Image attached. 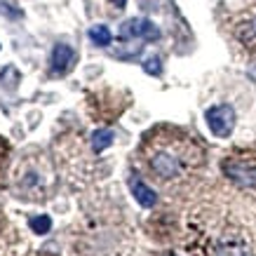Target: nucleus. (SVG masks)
I'll return each instance as SVG.
<instances>
[{"label":"nucleus","mask_w":256,"mask_h":256,"mask_svg":"<svg viewBox=\"0 0 256 256\" xmlns=\"http://www.w3.org/2000/svg\"><path fill=\"white\" fill-rule=\"evenodd\" d=\"M110 2H113V5H116L118 10H122L124 5H127V0H110Z\"/></svg>","instance_id":"obj_12"},{"label":"nucleus","mask_w":256,"mask_h":256,"mask_svg":"<svg viewBox=\"0 0 256 256\" xmlns=\"http://www.w3.org/2000/svg\"><path fill=\"white\" fill-rule=\"evenodd\" d=\"M216 256H252V249L242 235H224L216 244Z\"/></svg>","instance_id":"obj_5"},{"label":"nucleus","mask_w":256,"mask_h":256,"mask_svg":"<svg viewBox=\"0 0 256 256\" xmlns=\"http://www.w3.org/2000/svg\"><path fill=\"white\" fill-rule=\"evenodd\" d=\"M90 40H92L94 45H99V47H108L110 40H113V36H110L108 26L99 24V26H92V28H90Z\"/></svg>","instance_id":"obj_8"},{"label":"nucleus","mask_w":256,"mask_h":256,"mask_svg":"<svg viewBox=\"0 0 256 256\" xmlns=\"http://www.w3.org/2000/svg\"><path fill=\"white\" fill-rule=\"evenodd\" d=\"M28 226H31L33 233L38 235H45L52 230V218L47 216V214H40V216H31L28 218Z\"/></svg>","instance_id":"obj_10"},{"label":"nucleus","mask_w":256,"mask_h":256,"mask_svg":"<svg viewBox=\"0 0 256 256\" xmlns=\"http://www.w3.org/2000/svg\"><path fill=\"white\" fill-rule=\"evenodd\" d=\"M130 190H132L134 195V200L139 202L141 207H146V210H150V207H156V202H158V195L153 188H148L141 178H130Z\"/></svg>","instance_id":"obj_7"},{"label":"nucleus","mask_w":256,"mask_h":256,"mask_svg":"<svg viewBox=\"0 0 256 256\" xmlns=\"http://www.w3.org/2000/svg\"><path fill=\"white\" fill-rule=\"evenodd\" d=\"M204 120H207V127H210V132L214 136L226 139V136H230L235 127V108L230 104H216V106L207 108Z\"/></svg>","instance_id":"obj_1"},{"label":"nucleus","mask_w":256,"mask_h":256,"mask_svg":"<svg viewBox=\"0 0 256 256\" xmlns=\"http://www.w3.org/2000/svg\"><path fill=\"white\" fill-rule=\"evenodd\" d=\"M73 59H76V52H73V47H68V45H64V42H59V45L52 50V73H56V76H64V73L70 68Z\"/></svg>","instance_id":"obj_6"},{"label":"nucleus","mask_w":256,"mask_h":256,"mask_svg":"<svg viewBox=\"0 0 256 256\" xmlns=\"http://www.w3.org/2000/svg\"><path fill=\"white\" fill-rule=\"evenodd\" d=\"M120 38H144V40H158L160 38V31L153 22L148 19H127V22L120 26Z\"/></svg>","instance_id":"obj_4"},{"label":"nucleus","mask_w":256,"mask_h":256,"mask_svg":"<svg viewBox=\"0 0 256 256\" xmlns=\"http://www.w3.org/2000/svg\"><path fill=\"white\" fill-rule=\"evenodd\" d=\"M150 170L160 178H176L184 172V158L170 150V148H158L150 153Z\"/></svg>","instance_id":"obj_2"},{"label":"nucleus","mask_w":256,"mask_h":256,"mask_svg":"<svg viewBox=\"0 0 256 256\" xmlns=\"http://www.w3.org/2000/svg\"><path fill=\"white\" fill-rule=\"evenodd\" d=\"M224 174L242 188H256V164L244 160H226Z\"/></svg>","instance_id":"obj_3"},{"label":"nucleus","mask_w":256,"mask_h":256,"mask_svg":"<svg viewBox=\"0 0 256 256\" xmlns=\"http://www.w3.org/2000/svg\"><path fill=\"white\" fill-rule=\"evenodd\" d=\"M144 70H146L148 76H160L162 73V64L158 56H148L146 62H144Z\"/></svg>","instance_id":"obj_11"},{"label":"nucleus","mask_w":256,"mask_h":256,"mask_svg":"<svg viewBox=\"0 0 256 256\" xmlns=\"http://www.w3.org/2000/svg\"><path fill=\"white\" fill-rule=\"evenodd\" d=\"M113 132L110 130H96V132L92 134V148L94 153H101V150H106V148L113 144Z\"/></svg>","instance_id":"obj_9"}]
</instances>
